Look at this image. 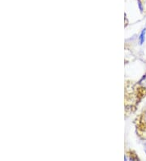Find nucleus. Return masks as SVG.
Returning a JSON list of instances; mask_svg holds the SVG:
<instances>
[{
  "mask_svg": "<svg viewBox=\"0 0 146 161\" xmlns=\"http://www.w3.org/2000/svg\"><path fill=\"white\" fill-rule=\"evenodd\" d=\"M139 85L140 87H142L143 89H146V74L144 76L142 79L139 81Z\"/></svg>",
  "mask_w": 146,
  "mask_h": 161,
  "instance_id": "2",
  "label": "nucleus"
},
{
  "mask_svg": "<svg viewBox=\"0 0 146 161\" xmlns=\"http://www.w3.org/2000/svg\"><path fill=\"white\" fill-rule=\"evenodd\" d=\"M145 33H146V29L145 28V29L142 30V32H141V34H140V37H139L140 45H142V44L145 42Z\"/></svg>",
  "mask_w": 146,
  "mask_h": 161,
  "instance_id": "1",
  "label": "nucleus"
},
{
  "mask_svg": "<svg viewBox=\"0 0 146 161\" xmlns=\"http://www.w3.org/2000/svg\"><path fill=\"white\" fill-rule=\"evenodd\" d=\"M145 152H146V146H145Z\"/></svg>",
  "mask_w": 146,
  "mask_h": 161,
  "instance_id": "4",
  "label": "nucleus"
},
{
  "mask_svg": "<svg viewBox=\"0 0 146 161\" xmlns=\"http://www.w3.org/2000/svg\"><path fill=\"white\" fill-rule=\"evenodd\" d=\"M138 4H139V7H140V12H143V7H142V4H141L140 0H138Z\"/></svg>",
  "mask_w": 146,
  "mask_h": 161,
  "instance_id": "3",
  "label": "nucleus"
}]
</instances>
